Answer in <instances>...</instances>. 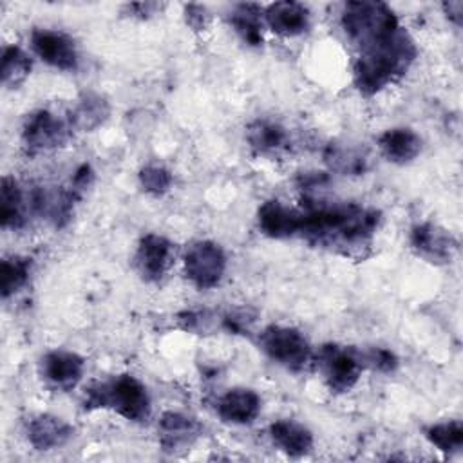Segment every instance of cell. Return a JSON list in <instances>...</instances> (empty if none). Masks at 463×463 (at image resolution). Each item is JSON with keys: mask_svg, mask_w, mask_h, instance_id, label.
Masks as SVG:
<instances>
[{"mask_svg": "<svg viewBox=\"0 0 463 463\" xmlns=\"http://www.w3.org/2000/svg\"><path fill=\"white\" fill-rule=\"evenodd\" d=\"M300 212V237L351 259L367 257L382 221L376 208L358 203H327L317 197H304Z\"/></svg>", "mask_w": 463, "mask_h": 463, "instance_id": "6da1fadb", "label": "cell"}, {"mask_svg": "<svg viewBox=\"0 0 463 463\" xmlns=\"http://www.w3.org/2000/svg\"><path fill=\"white\" fill-rule=\"evenodd\" d=\"M418 49L402 27L394 36L362 49L353 67V81L360 94L373 96L398 81L412 65Z\"/></svg>", "mask_w": 463, "mask_h": 463, "instance_id": "7a4b0ae2", "label": "cell"}, {"mask_svg": "<svg viewBox=\"0 0 463 463\" xmlns=\"http://www.w3.org/2000/svg\"><path fill=\"white\" fill-rule=\"evenodd\" d=\"M85 409H109L128 421H145L150 416V394L141 380L118 374L94 382L85 391Z\"/></svg>", "mask_w": 463, "mask_h": 463, "instance_id": "3957f363", "label": "cell"}, {"mask_svg": "<svg viewBox=\"0 0 463 463\" xmlns=\"http://www.w3.org/2000/svg\"><path fill=\"white\" fill-rule=\"evenodd\" d=\"M347 38L360 49L394 36L402 25L391 5L383 2H347L340 18Z\"/></svg>", "mask_w": 463, "mask_h": 463, "instance_id": "277c9868", "label": "cell"}, {"mask_svg": "<svg viewBox=\"0 0 463 463\" xmlns=\"http://www.w3.org/2000/svg\"><path fill=\"white\" fill-rule=\"evenodd\" d=\"M260 351L288 371H302L313 358L311 345L302 331L289 326L271 324L259 333Z\"/></svg>", "mask_w": 463, "mask_h": 463, "instance_id": "5b68a950", "label": "cell"}, {"mask_svg": "<svg viewBox=\"0 0 463 463\" xmlns=\"http://www.w3.org/2000/svg\"><path fill=\"white\" fill-rule=\"evenodd\" d=\"M315 360L324 383L335 394L349 392L358 383L364 371L358 347L324 344Z\"/></svg>", "mask_w": 463, "mask_h": 463, "instance_id": "8992f818", "label": "cell"}, {"mask_svg": "<svg viewBox=\"0 0 463 463\" xmlns=\"http://www.w3.org/2000/svg\"><path fill=\"white\" fill-rule=\"evenodd\" d=\"M20 136L25 152L36 156L63 146L72 136V127L69 118L63 119L47 109H38L27 114Z\"/></svg>", "mask_w": 463, "mask_h": 463, "instance_id": "52a82bcc", "label": "cell"}, {"mask_svg": "<svg viewBox=\"0 0 463 463\" xmlns=\"http://www.w3.org/2000/svg\"><path fill=\"white\" fill-rule=\"evenodd\" d=\"M184 277L197 289L215 288L226 271V253L221 244L201 239L194 241L183 255Z\"/></svg>", "mask_w": 463, "mask_h": 463, "instance_id": "ba28073f", "label": "cell"}, {"mask_svg": "<svg viewBox=\"0 0 463 463\" xmlns=\"http://www.w3.org/2000/svg\"><path fill=\"white\" fill-rule=\"evenodd\" d=\"M31 47L34 54L49 67L58 71H76L80 63L74 40L56 29L36 27L31 33Z\"/></svg>", "mask_w": 463, "mask_h": 463, "instance_id": "9c48e42d", "label": "cell"}, {"mask_svg": "<svg viewBox=\"0 0 463 463\" xmlns=\"http://www.w3.org/2000/svg\"><path fill=\"white\" fill-rule=\"evenodd\" d=\"M81 194L71 186H38L29 195V206L54 228L69 224L74 213L76 201Z\"/></svg>", "mask_w": 463, "mask_h": 463, "instance_id": "30bf717a", "label": "cell"}, {"mask_svg": "<svg viewBox=\"0 0 463 463\" xmlns=\"http://www.w3.org/2000/svg\"><path fill=\"white\" fill-rule=\"evenodd\" d=\"M409 242L412 251L430 264H449L458 251V242L452 233L429 221L411 228Z\"/></svg>", "mask_w": 463, "mask_h": 463, "instance_id": "8fae6325", "label": "cell"}, {"mask_svg": "<svg viewBox=\"0 0 463 463\" xmlns=\"http://www.w3.org/2000/svg\"><path fill=\"white\" fill-rule=\"evenodd\" d=\"M85 360L74 351L52 349L40 360V376L43 382L60 392L72 391L83 378Z\"/></svg>", "mask_w": 463, "mask_h": 463, "instance_id": "7c38bea8", "label": "cell"}, {"mask_svg": "<svg viewBox=\"0 0 463 463\" xmlns=\"http://www.w3.org/2000/svg\"><path fill=\"white\" fill-rule=\"evenodd\" d=\"M174 262V244L159 233H146L139 239L134 253V266L143 280L159 282Z\"/></svg>", "mask_w": 463, "mask_h": 463, "instance_id": "4fadbf2b", "label": "cell"}, {"mask_svg": "<svg viewBox=\"0 0 463 463\" xmlns=\"http://www.w3.org/2000/svg\"><path fill=\"white\" fill-rule=\"evenodd\" d=\"M259 230L271 239H289L300 235L302 212L279 199L264 201L257 210Z\"/></svg>", "mask_w": 463, "mask_h": 463, "instance_id": "5bb4252c", "label": "cell"}, {"mask_svg": "<svg viewBox=\"0 0 463 463\" xmlns=\"http://www.w3.org/2000/svg\"><path fill=\"white\" fill-rule=\"evenodd\" d=\"M74 429L63 418L54 414H34L25 421L27 441L36 450H54L72 439Z\"/></svg>", "mask_w": 463, "mask_h": 463, "instance_id": "9a60e30c", "label": "cell"}, {"mask_svg": "<svg viewBox=\"0 0 463 463\" xmlns=\"http://www.w3.org/2000/svg\"><path fill=\"white\" fill-rule=\"evenodd\" d=\"M157 436L163 450H186L201 436V423L184 412L166 411L157 421Z\"/></svg>", "mask_w": 463, "mask_h": 463, "instance_id": "2e32d148", "label": "cell"}, {"mask_svg": "<svg viewBox=\"0 0 463 463\" xmlns=\"http://www.w3.org/2000/svg\"><path fill=\"white\" fill-rule=\"evenodd\" d=\"M262 18L275 34L282 38H295L309 29L311 13L304 4L286 0L273 2L264 7Z\"/></svg>", "mask_w": 463, "mask_h": 463, "instance_id": "e0dca14e", "label": "cell"}, {"mask_svg": "<svg viewBox=\"0 0 463 463\" xmlns=\"http://www.w3.org/2000/svg\"><path fill=\"white\" fill-rule=\"evenodd\" d=\"M262 409L260 396L250 387L228 389L217 400V414L224 423L250 425L257 420Z\"/></svg>", "mask_w": 463, "mask_h": 463, "instance_id": "ac0fdd59", "label": "cell"}, {"mask_svg": "<svg viewBox=\"0 0 463 463\" xmlns=\"http://www.w3.org/2000/svg\"><path fill=\"white\" fill-rule=\"evenodd\" d=\"M271 443L289 458H302L315 445L313 432L297 420H277L268 429Z\"/></svg>", "mask_w": 463, "mask_h": 463, "instance_id": "d6986e66", "label": "cell"}, {"mask_svg": "<svg viewBox=\"0 0 463 463\" xmlns=\"http://www.w3.org/2000/svg\"><path fill=\"white\" fill-rule=\"evenodd\" d=\"M378 146L387 161L394 165H407L420 156L423 141L412 128L394 127L387 128L378 137Z\"/></svg>", "mask_w": 463, "mask_h": 463, "instance_id": "ffe728a7", "label": "cell"}, {"mask_svg": "<svg viewBox=\"0 0 463 463\" xmlns=\"http://www.w3.org/2000/svg\"><path fill=\"white\" fill-rule=\"evenodd\" d=\"M246 141L259 156H279L289 148L288 130L271 119H255L246 127Z\"/></svg>", "mask_w": 463, "mask_h": 463, "instance_id": "44dd1931", "label": "cell"}, {"mask_svg": "<svg viewBox=\"0 0 463 463\" xmlns=\"http://www.w3.org/2000/svg\"><path fill=\"white\" fill-rule=\"evenodd\" d=\"M27 222V197L20 183L4 175L0 183V224L4 230H22Z\"/></svg>", "mask_w": 463, "mask_h": 463, "instance_id": "7402d4cb", "label": "cell"}, {"mask_svg": "<svg viewBox=\"0 0 463 463\" xmlns=\"http://www.w3.org/2000/svg\"><path fill=\"white\" fill-rule=\"evenodd\" d=\"M110 114L109 101L96 94V92H85L67 116L71 121L72 130H81V132H90L98 128L99 125L105 123V119Z\"/></svg>", "mask_w": 463, "mask_h": 463, "instance_id": "603a6c76", "label": "cell"}, {"mask_svg": "<svg viewBox=\"0 0 463 463\" xmlns=\"http://www.w3.org/2000/svg\"><path fill=\"white\" fill-rule=\"evenodd\" d=\"M262 11L264 9L259 4L242 2L235 4L228 16L230 25L239 34V38L251 47L262 45Z\"/></svg>", "mask_w": 463, "mask_h": 463, "instance_id": "cb8c5ba5", "label": "cell"}, {"mask_svg": "<svg viewBox=\"0 0 463 463\" xmlns=\"http://www.w3.org/2000/svg\"><path fill=\"white\" fill-rule=\"evenodd\" d=\"M324 161L342 175H362L367 170L365 152L351 143H329L324 150Z\"/></svg>", "mask_w": 463, "mask_h": 463, "instance_id": "d4e9b609", "label": "cell"}, {"mask_svg": "<svg viewBox=\"0 0 463 463\" xmlns=\"http://www.w3.org/2000/svg\"><path fill=\"white\" fill-rule=\"evenodd\" d=\"M33 262L29 257L24 255H9L4 257L0 262V293L2 298L7 300L9 297L16 295L31 277Z\"/></svg>", "mask_w": 463, "mask_h": 463, "instance_id": "484cf974", "label": "cell"}, {"mask_svg": "<svg viewBox=\"0 0 463 463\" xmlns=\"http://www.w3.org/2000/svg\"><path fill=\"white\" fill-rule=\"evenodd\" d=\"M33 61L31 56L20 45H5L2 51V85L9 89H16L22 85L31 74Z\"/></svg>", "mask_w": 463, "mask_h": 463, "instance_id": "4316f807", "label": "cell"}, {"mask_svg": "<svg viewBox=\"0 0 463 463\" xmlns=\"http://www.w3.org/2000/svg\"><path fill=\"white\" fill-rule=\"evenodd\" d=\"M425 438L438 450L445 454H454V452H459L463 447V425L459 420L430 423L425 429Z\"/></svg>", "mask_w": 463, "mask_h": 463, "instance_id": "83f0119b", "label": "cell"}, {"mask_svg": "<svg viewBox=\"0 0 463 463\" xmlns=\"http://www.w3.org/2000/svg\"><path fill=\"white\" fill-rule=\"evenodd\" d=\"M137 179H139V186L154 195V197H159V195H165L170 188H172V183H174V175L172 172L163 166V165H157V163H150V165H145L139 174H137Z\"/></svg>", "mask_w": 463, "mask_h": 463, "instance_id": "f1b7e54d", "label": "cell"}, {"mask_svg": "<svg viewBox=\"0 0 463 463\" xmlns=\"http://www.w3.org/2000/svg\"><path fill=\"white\" fill-rule=\"evenodd\" d=\"M358 354L364 364V369L369 367L378 373H392L398 367V356L387 347H380V345L364 347V349H358Z\"/></svg>", "mask_w": 463, "mask_h": 463, "instance_id": "f546056e", "label": "cell"}, {"mask_svg": "<svg viewBox=\"0 0 463 463\" xmlns=\"http://www.w3.org/2000/svg\"><path fill=\"white\" fill-rule=\"evenodd\" d=\"M212 20L210 11L201 4L184 5V22L192 31H204Z\"/></svg>", "mask_w": 463, "mask_h": 463, "instance_id": "4dcf8cb0", "label": "cell"}, {"mask_svg": "<svg viewBox=\"0 0 463 463\" xmlns=\"http://www.w3.org/2000/svg\"><path fill=\"white\" fill-rule=\"evenodd\" d=\"M161 7L163 5L156 4V2H139V4H128L123 9L128 13V16L145 20V18H148L152 14H157V11H161Z\"/></svg>", "mask_w": 463, "mask_h": 463, "instance_id": "1f68e13d", "label": "cell"}, {"mask_svg": "<svg viewBox=\"0 0 463 463\" xmlns=\"http://www.w3.org/2000/svg\"><path fill=\"white\" fill-rule=\"evenodd\" d=\"M443 9H445V13L449 14L450 20H454L456 24H459V20H461V11H463V4H461L459 0L443 4Z\"/></svg>", "mask_w": 463, "mask_h": 463, "instance_id": "d6a6232c", "label": "cell"}]
</instances>
